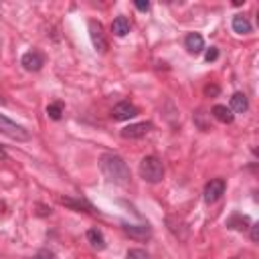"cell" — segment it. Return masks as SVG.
I'll list each match as a JSON object with an SVG mask.
<instances>
[{
	"mask_svg": "<svg viewBox=\"0 0 259 259\" xmlns=\"http://www.w3.org/2000/svg\"><path fill=\"white\" fill-rule=\"evenodd\" d=\"M32 259H55V253H53V251H49V249H42V251H38Z\"/></svg>",
	"mask_w": 259,
	"mask_h": 259,
	"instance_id": "obj_22",
	"label": "cell"
},
{
	"mask_svg": "<svg viewBox=\"0 0 259 259\" xmlns=\"http://www.w3.org/2000/svg\"><path fill=\"white\" fill-rule=\"evenodd\" d=\"M123 233L136 241H148L152 237V227L150 225H123Z\"/></svg>",
	"mask_w": 259,
	"mask_h": 259,
	"instance_id": "obj_10",
	"label": "cell"
},
{
	"mask_svg": "<svg viewBox=\"0 0 259 259\" xmlns=\"http://www.w3.org/2000/svg\"><path fill=\"white\" fill-rule=\"evenodd\" d=\"M136 8L142 10V12H146V10H150V2H140V0H138V2H136Z\"/></svg>",
	"mask_w": 259,
	"mask_h": 259,
	"instance_id": "obj_25",
	"label": "cell"
},
{
	"mask_svg": "<svg viewBox=\"0 0 259 259\" xmlns=\"http://www.w3.org/2000/svg\"><path fill=\"white\" fill-rule=\"evenodd\" d=\"M125 259H152V257H150V253L144 251V249H130V251L125 253Z\"/></svg>",
	"mask_w": 259,
	"mask_h": 259,
	"instance_id": "obj_19",
	"label": "cell"
},
{
	"mask_svg": "<svg viewBox=\"0 0 259 259\" xmlns=\"http://www.w3.org/2000/svg\"><path fill=\"white\" fill-rule=\"evenodd\" d=\"M227 227L229 229H235V231H245V229L251 227V221H249V217H245L241 212H235L233 217L227 219Z\"/></svg>",
	"mask_w": 259,
	"mask_h": 259,
	"instance_id": "obj_16",
	"label": "cell"
},
{
	"mask_svg": "<svg viewBox=\"0 0 259 259\" xmlns=\"http://www.w3.org/2000/svg\"><path fill=\"white\" fill-rule=\"evenodd\" d=\"M251 241H253V243L259 241V225H257V223L251 225Z\"/></svg>",
	"mask_w": 259,
	"mask_h": 259,
	"instance_id": "obj_24",
	"label": "cell"
},
{
	"mask_svg": "<svg viewBox=\"0 0 259 259\" xmlns=\"http://www.w3.org/2000/svg\"><path fill=\"white\" fill-rule=\"evenodd\" d=\"M138 172L146 182L156 184L164 178V164L158 156H144L140 166H138Z\"/></svg>",
	"mask_w": 259,
	"mask_h": 259,
	"instance_id": "obj_2",
	"label": "cell"
},
{
	"mask_svg": "<svg viewBox=\"0 0 259 259\" xmlns=\"http://www.w3.org/2000/svg\"><path fill=\"white\" fill-rule=\"evenodd\" d=\"M217 59H219V49H217V47L206 49V53H204V61H206V63H212V61H217Z\"/></svg>",
	"mask_w": 259,
	"mask_h": 259,
	"instance_id": "obj_21",
	"label": "cell"
},
{
	"mask_svg": "<svg viewBox=\"0 0 259 259\" xmlns=\"http://www.w3.org/2000/svg\"><path fill=\"white\" fill-rule=\"evenodd\" d=\"M89 36H91L93 49H95L97 53H105V51H107V38H105V34H103L101 22L89 20Z\"/></svg>",
	"mask_w": 259,
	"mask_h": 259,
	"instance_id": "obj_7",
	"label": "cell"
},
{
	"mask_svg": "<svg viewBox=\"0 0 259 259\" xmlns=\"http://www.w3.org/2000/svg\"><path fill=\"white\" fill-rule=\"evenodd\" d=\"M99 168H101L103 176H105L109 182L119 184V186H125V184L130 182V178H132L127 164H125L123 158L117 156V154H103V156L99 158Z\"/></svg>",
	"mask_w": 259,
	"mask_h": 259,
	"instance_id": "obj_1",
	"label": "cell"
},
{
	"mask_svg": "<svg viewBox=\"0 0 259 259\" xmlns=\"http://www.w3.org/2000/svg\"><path fill=\"white\" fill-rule=\"evenodd\" d=\"M59 202L63 204V206H67V208H71V210H77V212H89V214H95V212H99L89 200H85V198H75V196H59Z\"/></svg>",
	"mask_w": 259,
	"mask_h": 259,
	"instance_id": "obj_6",
	"label": "cell"
},
{
	"mask_svg": "<svg viewBox=\"0 0 259 259\" xmlns=\"http://www.w3.org/2000/svg\"><path fill=\"white\" fill-rule=\"evenodd\" d=\"M20 65H22L24 71H28V73H36V71H40L42 65H45V55H42L40 51L32 49V51H28V53L22 55Z\"/></svg>",
	"mask_w": 259,
	"mask_h": 259,
	"instance_id": "obj_4",
	"label": "cell"
},
{
	"mask_svg": "<svg viewBox=\"0 0 259 259\" xmlns=\"http://www.w3.org/2000/svg\"><path fill=\"white\" fill-rule=\"evenodd\" d=\"M138 113H140L138 107H136L132 101H127V99L115 103L113 109H111V117H113L115 121H127V119H132V117H136Z\"/></svg>",
	"mask_w": 259,
	"mask_h": 259,
	"instance_id": "obj_5",
	"label": "cell"
},
{
	"mask_svg": "<svg viewBox=\"0 0 259 259\" xmlns=\"http://www.w3.org/2000/svg\"><path fill=\"white\" fill-rule=\"evenodd\" d=\"M152 127H154V125H152L150 121H140V123H130V125H125L119 134H121V138H125V140H138V138H144Z\"/></svg>",
	"mask_w": 259,
	"mask_h": 259,
	"instance_id": "obj_9",
	"label": "cell"
},
{
	"mask_svg": "<svg viewBox=\"0 0 259 259\" xmlns=\"http://www.w3.org/2000/svg\"><path fill=\"white\" fill-rule=\"evenodd\" d=\"M229 109L235 111V113H245V111L249 109V99H247V95H245L243 91L233 93V97H231V107H229Z\"/></svg>",
	"mask_w": 259,
	"mask_h": 259,
	"instance_id": "obj_13",
	"label": "cell"
},
{
	"mask_svg": "<svg viewBox=\"0 0 259 259\" xmlns=\"http://www.w3.org/2000/svg\"><path fill=\"white\" fill-rule=\"evenodd\" d=\"M204 115H206V113H204L202 109H198V111L194 113V121H196V125H198L200 130H204V132H206V130H208V123L204 121Z\"/></svg>",
	"mask_w": 259,
	"mask_h": 259,
	"instance_id": "obj_20",
	"label": "cell"
},
{
	"mask_svg": "<svg viewBox=\"0 0 259 259\" xmlns=\"http://www.w3.org/2000/svg\"><path fill=\"white\" fill-rule=\"evenodd\" d=\"M231 26H233V30H235L237 34H249V32L253 30L251 20H249L245 14H235V16H233Z\"/></svg>",
	"mask_w": 259,
	"mask_h": 259,
	"instance_id": "obj_12",
	"label": "cell"
},
{
	"mask_svg": "<svg viewBox=\"0 0 259 259\" xmlns=\"http://www.w3.org/2000/svg\"><path fill=\"white\" fill-rule=\"evenodd\" d=\"M0 160H8V152L2 146H0Z\"/></svg>",
	"mask_w": 259,
	"mask_h": 259,
	"instance_id": "obj_26",
	"label": "cell"
},
{
	"mask_svg": "<svg viewBox=\"0 0 259 259\" xmlns=\"http://www.w3.org/2000/svg\"><path fill=\"white\" fill-rule=\"evenodd\" d=\"M130 30H132V22H130L127 16H117V18H113V22H111V32H113L115 36H125Z\"/></svg>",
	"mask_w": 259,
	"mask_h": 259,
	"instance_id": "obj_14",
	"label": "cell"
},
{
	"mask_svg": "<svg viewBox=\"0 0 259 259\" xmlns=\"http://www.w3.org/2000/svg\"><path fill=\"white\" fill-rule=\"evenodd\" d=\"M0 132L4 136H8L10 140H16V142H28L30 140V132L24 125H18L16 121L8 119L2 113H0Z\"/></svg>",
	"mask_w": 259,
	"mask_h": 259,
	"instance_id": "obj_3",
	"label": "cell"
},
{
	"mask_svg": "<svg viewBox=\"0 0 259 259\" xmlns=\"http://www.w3.org/2000/svg\"><path fill=\"white\" fill-rule=\"evenodd\" d=\"M63 103L61 101H53V103H49L47 105V115H49V119H53V121H59L61 117H63Z\"/></svg>",
	"mask_w": 259,
	"mask_h": 259,
	"instance_id": "obj_18",
	"label": "cell"
},
{
	"mask_svg": "<svg viewBox=\"0 0 259 259\" xmlns=\"http://www.w3.org/2000/svg\"><path fill=\"white\" fill-rule=\"evenodd\" d=\"M210 113H212V117H214L217 121H221V123H233V119H235V113H233L227 105H214V107L210 109Z\"/></svg>",
	"mask_w": 259,
	"mask_h": 259,
	"instance_id": "obj_15",
	"label": "cell"
},
{
	"mask_svg": "<svg viewBox=\"0 0 259 259\" xmlns=\"http://www.w3.org/2000/svg\"><path fill=\"white\" fill-rule=\"evenodd\" d=\"M225 188H227V184H225L223 178H212V180H208L206 186H204V200H206L208 204L217 202V200L225 194Z\"/></svg>",
	"mask_w": 259,
	"mask_h": 259,
	"instance_id": "obj_8",
	"label": "cell"
},
{
	"mask_svg": "<svg viewBox=\"0 0 259 259\" xmlns=\"http://www.w3.org/2000/svg\"><path fill=\"white\" fill-rule=\"evenodd\" d=\"M184 47H186V51L192 53V55L202 53V51H204V38H202V34H198V32H188V34L184 36Z\"/></svg>",
	"mask_w": 259,
	"mask_h": 259,
	"instance_id": "obj_11",
	"label": "cell"
},
{
	"mask_svg": "<svg viewBox=\"0 0 259 259\" xmlns=\"http://www.w3.org/2000/svg\"><path fill=\"white\" fill-rule=\"evenodd\" d=\"M87 241H89V245H91L93 249H97V251H103V249H105V237H103V233H101L97 227H93V229L87 231Z\"/></svg>",
	"mask_w": 259,
	"mask_h": 259,
	"instance_id": "obj_17",
	"label": "cell"
},
{
	"mask_svg": "<svg viewBox=\"0 0 259 259\" xmlns=\"http://www.w3.org/2000/svg\"><path fill=\"white\" fill-rule=\"evenodd\" d=\"M233 259H235V257H233Z\"/></svg>",
	"mask_w": 259,
	"mask_h": 259,
	"instance_id": "obj_28",
	"label": "cell"
},
{
	"mask_svg": "<svg viewBox=\"0 0 259 259\" xmlns=\"http://www.w3.org/2000/svg\"><path fill=\"white\" fill-rule=\"evenodd\" d=\"M0 105H6V99H4L2 95H0Z\"/></svg>",
	"mask_w": 259,
	"mask_h": 259,
	"instance_id": "obj_27",
	"label": "cell"
},
{
	"mask_svg": "<svg viewBox=\"0 0 259 259\" xmlns=\"http://www.w3.org/2000/svg\"><path fill=\"white\" fill-rule=\"evenodd\" d=\"M219 85H206L204 87V95H208V97H217L219 95Z\"/></svg>",
	"mask_w": 259,
	"mask_h": 259,
	"instance_id": "obj_23",
	"label": "cell"
}]
</instances>
